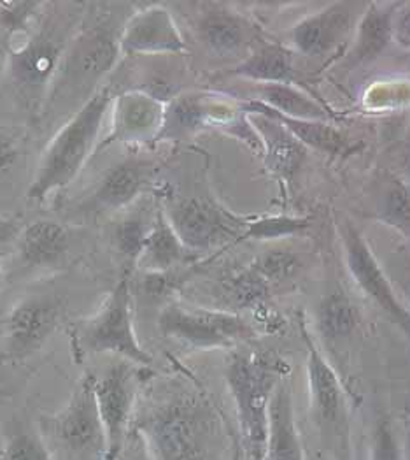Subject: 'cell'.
I'll use <instances>...</instances> for the list:
<instances>
[{
	"mask_svg": "<svg viewBox=\"0 0 410 460\" xmlns=\"http://www.w3.org/2000/svg\"><path fill=\"white\" fill-rule=\"evenodd\" d=\"M132 430L143 439L150 460H230L235 445L209 395L179 380L146 384Z\"/></svg>",
	"mask_w": 410,
	"mask_h": 460,
	"instance_id": "obj_1",
	"label": "cell"
},
{
	"mask_svg": "<svg viewBox=\"0 0 410 460\" xmlns=\"http://www.w3.org/2000/svg\"><path fill=\"white\" fill-rule=\"evenodd\" d=\"M134 4H108L106 11H86L55 75L39 121L46 127L67 121L109 81L121 49L123 25Z\"/></svg>",
	"mask_w": 410,
	"mask_h": 460,
	"instance_id": "obj_2",
	"label": "cell"
},
{
	"mask_svg": "<svg viewBox=\"0 0 410 460\" xmlns=\"http://www.w3.org/2000/svg\"><path fill=\"white\" fill-rule=\"evenodd\" d=\"M88 4H65L64 11H48L38 29L5 55V75L16 101L38 119L48 99L64 53L74 38Z\"/></svg>",
	"mask_w": 410,
	"mask_h": 460,
	"instance_id": "obj_3",
	"label": "cell"
},
{
	"mask_svg": "<svg viewBox=\"0 0 410 460\" xmlns=\"http://www.w3.org/2000/svg\"><path fill=\"white\" fill-rule=\"evenodd\" d=\"M114 88L108 83L77 113L64 121L39 160L27 197L46 200L51 193L69 187L92 155L99 150L100 132L109 115Z\"/></svg>",
	"mask_w": 410,
	"mask_h": 460,
	"instance_id": "obj_4",
	"label": "cell"
},
{
	"mask_svg": "<svg viewBox=\"0 0 410 460\" xmlns=\"http://www.w3.org/2000/svg\"><path fill=\"white\" fill-rule=\"evenodd\" d=\"M281 380L279 362L268 353L233 351L228 357L226 385L237 410L242 450L248 459L265 460L270 399Z\"/></svg>",
	"mask_w": 410,
	"mask_h": 460,
	"instance_id": "obj_5",
	"label": "cell"
},
{
	"mask_svg": "<svg viewBox=\"0 0 410 460\" xmlns=\"http://www.w3.org/2000/svg\"><path fill=\"white\" fill-rule=\"evenodd\" d=\"M71 346L75 362L92 355L111 353L143 367H151L153 357L141 345L134 327L132 276L121 274L106 301L88 318L71 325Z\"/></svg>",
	"mask_w": 410,
	"mask_h": 460,
	"instance_id": "obj_6",
	"label": "cell"
},
{
	"mask_svg": "<svg viewBox=\"0 0 410 460\" xmlns=\"http://www.w3.org/2000/svg\"><path fill=\"white\" fill-rule=\"evenodd\" d=\"M40 441L55 460H106L108 439L95 397V375L84 373L67 401L36 422Z\"/></svg>",
	"mask_w": 410,
	"mask_h": 460,
	"instance_id": "obj_7",
	"label": "cell"
},
{
	"mask_svg": "<svg viewBox=\"0 0 410 460\" xmlns=\"http://www.w3.org/2000/svg\"><path fill=\"white\" fill-rule=\"evenodd\" d=\"M158 331L163 338L191 349L235 348L257 338V329L235 311L183 303L161 307Z\"/></svg>",
	"mask_w": 410,
	"mask_h": 460,
	"instance_id": "obj_8",
	"label": "cell"
},
{
	"mask_svg": "<svg viewBox=\"0 0 410 460\" xmlns=\"http://www.w3.org/2000/svg\"><path fill=\"white\" fill-rule=\"evenodd\" d=\"M163 211L191 255L218 252L240 243L251 222V217L237 215L205 195L176 199Z\"/></svg>",
	"mask_w": 410,
	"mask_h": 460,
	"instance_id": "obj_9",
	"label": "cell"
},
{
	"mask_svg": "<svg viewBox=\"0 0 410 460\" xmlns=\"http://www.w3.org/2000/svg\"><path fill=\"white\" fill-rule=\"evenodd\" d=\"M153 375L151 367L119 358L99 378L95 376V397L108 439L106 460L121 457L126 438L132 430L141 392Z\"/></svg>",
	"mask_w": 410,
	"mask_h": 460,
	"instance_id": "obj_10",
	"label": "cell"
},
{
	"mask_svg": "<svg viewBox=\"0 0 410 460\" xmlns=\"http://www.w3.org/2000/svg\"><path fill=\"white\" fill-rule=\"evenodd\" d=\"M158 167L153 162L126 160L109 167L95 187L71 206V215L77 220H97L126 211L148 190Z\"/></svg>",
	"mask_w": 410,
	"mask_h": 460,
	"instance_id": "obj_11",
	"label": "cell"
},
{
	"mask_svg": "<svg viewBox=\"0 0 410 460\" xmlns=\"http://www.w3.org/2000/svg\"><path fill=\"white\" fill-rule=\"evenodd\" d=\"M65 314V299L46 292L25 297L4 320V355L25 360L38 353L58 331Z\"/></svg>",
	"mask_w": 410,
	"mask_h": 460,
	"instance_id": "obj_12",
	"label": "cell"
},
{
	"mask_svg": "<svg viewBox=\"0 0 410 460\" xmlns=\"http://www.w3.org/2000/svg\"><path fill=\"white\" fill-rule=\"evenodd\" d=\"M344 262L351 278L363 292V296L372 301L395 325L410 340V309L397 296V290L373 255L371 244L360 234V230L345 224L340 232Z\"/></svg>",
	"mask_w": 410,
	"mask_h": 460,
	"instance_id": "obj_13",
	"label": "cell"
},
{
	"mask_svg": "<svg viewBox=\"0 0 410 460\" xmlns=\"http://www.w3.org/2000/svg\"><path fill=\"white\" fill-rule=\"evenodd\" d=\"M244 113V106H237L220 93H179L167 101L165 123L158 141H185L211 127H224L230 132Z\"/></svg>",
	"mask_w": 410,
	"mask_h": 460,
	"instance_id": "obj_14",
	"label": "cell"
},
{
	"mask_svg": "<svg viewBox=\"0 0 410 460\" xmlns=\"http://www.w3.org/2000/svg\"><path fill=\"white\" fill-rule=\"evenodd\" d=\"M167 101L148 90H126L112 99L109 134L100 141L99 150L111 145H148L156 143L165 123Z\"/></svg>",
	"mask_w": 410,
	"mask_h": 460,
	"instance_id": "obj_15",
	"label": "cell"
},
{
	"mask_svg": "<svg viewBox=\"0 0 410 460\" xmlns=\"http://www.w3.org/2000/svg\"><path fill=\"white\" fill-rule=\"evenodd\" d=\"M121 57H156L183 55V38L172 13L161 4H150L130 14L119 38Z\"/></svg>",
	"mask_w": 410,
	"mask_h": 460,
	"instance_id": "obj_16",
	"label": "cell"
},
{
	"mask_svg": "<svg viewBox=\"0 0 410 460\" xmlns=\"http://www.w3.org/2000/svg\"><path fill=\"white\" fill-rule=\"evenodd\" d=\"M358 7L354 2H334L301 18L290 32L295 49L310 58L330 55L354 32L363 13H358Z\"/></svg>",
	"mask_w": 410,
	"mask_h": 460,
	"instance_id": "obj_17",
	"label": "cell"
},
{
	"mask_svg": "<svg viewBox=\"0 0 410 460\" xmlns=\"http://www.w3.org/2000/svg\"><path fill=\"white\" fill-rule=\"evenodd\" d=\"M251 125L260 136L266 169L284 185H292L307 156V148L274 116L265 113L255 101L242 104Z\"/></svg>",
	"mask_w": 410,
	"mask_h": 460,
	"instance_id": "obj_18",
	"label": "cell"
},
{
	"mask_svg": "<svg viewBox=\"0 0 410 460\" xmlns=\"http://www.w3.org/2000/svg\"><path fill=\"white\" fill-rule=\"evenodd\" d=\"M307 346V382L310 392V408L325 425H336L345 417V392L316 341L303 331Z\"/></svg>",
	"mask_w": 410,
	"mask_h": 460,
	"instance_id": "obj_19",
	"label": "cell"
},
{
	"mask_svg": "<svg viewBox=\"0 0 410 460\" xmlns=\"http://www.w3.org/2000/svg\"><path fill=\"white\" fill-rule=\"evenodd\" d=\"M71 248L69 230L57 220L40 218L20 230L16 250L23 268L49 270L60 268Z\"/></svg>",
	"mask_w": 410,
	"mask_h": 460,
	"instance_id": "obj_20",
	"label": "cell"
},
{
	"mask_svg": "<svg viewBox=\"0 0 410 460\" xmlns=\"http://www.w3.org/2000/svg\"><path fill=\"white\" fill-rule=\"evenodd\" d=\"M195 29L200 42L218 57L239 53L253 38V25L222 4H207L205 11L198 14Z\"/></svg>",
	"mask_w": 410,
	"mask_h": 460,
	"instance_id": "obj_21",
	"label": "cell"
},
{
	"mask_svg": "<svg viewBox=\"0 0 410 460\" xmlns=\"http://www.w3.org/2000/svg\"><path fill=\"white\" fill-rule=\"evenodd\" d=\"M265 460H305L288 385H275L268 410Z\"/></svg>",
	"mask_w": 410,
	"mask_h": 460,
	"instance_id": "obj_22",
	"label": "cell"
},
{
	"mask_svg": "<svg viewBox=\"0 0 410 460\" xmlns=\"http://www.w3.org/2000/svg\"><path fill=\"white\" fill-rule=\"evenodd\" d=\"M400 4H369L354 29V44L349 53L351 64H367L379 58L393 42V22Z\"/></svg>",
	"mask_w": 410,
	"mask_h": 460,
	"instance_id": "obj_23",
	"label": "cell"
},
{
	"mask_svg": "<svg viewBox=\"0 0 410 460\" xmlns=\"http://www.w3.org/2000/svg\"><path fill=\"white\" fill-rule=\"evenodd\" d=\"M189 257L193 255L188 252L187 246L170 226L165 211L158 209L146 243L143 246L137 269L144 272L174 270L185 266Z\"/></svg>",
	"mask_w": 410,
	"mask_h": 460,
	"instance_id": "obj_24",
	"label": "cell"
},
{
	"mask_svg": "<svg viewBox=\"0 0 410 460\" xmlns=\"http://www.w3.org/2000/svg\"><path fill=\"white\" fill-rule=\"evenodd\" d=\"M255 84H297L293 55L283 44H261L231 71Z\"/></svg>",
	"mask_w": 410,
	"mask_h": 460,
	"instance_id": "obj_25",
	"label": "cell"
},
{
	"mask_svg": "<svg viewBox=\"0 0 410 460\" xmlns=\"http://www.w3.org/2000/svg\"><path fill=\"white\" fill-rule=\"evenodd\" d=\"M265 113L274 116L283 127H286L305 148H312L319 154L332 155V156H344L353 154L356 146L353 141L330 121H319V119H295L288 116L279 115L272 111L270 108L263 106L258 101H255Z\"/></svg>",
	"mask_w": 410,
	"mask_h": 460,
	"instance_id": "obj_26",
	"label": "cell"
},
{
	"mask_svg": "<svg viewBox=\"0 0 410 460\" xmlns=\"http://www.w3.org/2000/svg\"><path fill=\"white\" fill-rule=\"evenodd\" d=\"M255 93L257 97L253 101H258L279 115L319 121H330L334 118L332 111L300 90L297 84H255Z\"/></svg>",
	"mask_w": 410,
	"mask_h": 460,
	"instance_id": "obj_27",
	"label": "cell"
},
{
	"mask_svg": "<svg viewBox=\"0 0 410 460\" xmlns=\"http://www.w3.org/2000/svg\"><path fill=\"white\" fill-rule=\"evenodd\" d=\"M158 211V209H156ZM154 213L148 211H130L119 218L112 230L114 250L121 261V274H134L137 262L154 222Z\"/></svg>",
	"mask_w": 410,
	"mask_h": 460,
	"instance_id": "obj_28",
	"label": "cell"
},
{
	"mask_svg": "<svg viewBox=\"0 0 410 460\" xmlns=\"http://www.w3.org/2000/svg\"><path fill=\"white\" fill-rule=\"evenodd\" d=\"M270 283L253 266L230 272L222 279V299L230 306L251 309L261 306L270 294Z\"/></svg>",
	"mask_w": 410,
	"mask_h": 460,
	"instance_id": "obj_29",
	"label": "cell"
},
{
	"mask_svg": "<svg viewBox=\"0 0 410 460\" xmlns=\"http://www.w3.org/2000/svg\"><path fill=\"white\" fill-rule=\"evenodd\" d=\"M360 322V311L347 294L332 292L323 297L316 313V323L319 332L328 340L349 336Z\"/></svg>",
	"mask_w": 410,
	"mask_h": 460,
	"instance_id": "obj_30",
	"label": "cell"
},
{
	"mask_svg": "<svg viewBox=\"0 0 410 460\" xmlns=\"http://www.w3.org/2000/svg\"><path fill=\"white\" fill-rule=\"evenodd\" d=\"M377 220L391 229L410 235V183L391 176L382 183L375 204Z\"/></svg>",
	"mask_w": 410,
	"mask_h": 460,
	"instance_id": "obj_31",
	"label": "cell"
},
{
	"mask_svg": "<svg viewBox=\"0 0 410 460\" xmlns=\"http://www.w3.org/2000/svg\"><path fill=\"white\" fill-rule=\"evenodd\" d=\"M48 2H0V29L5 34V39L16 36H31L48 13Z\"/></svg>",
	"mask_w": 410,
	"mask_h": 460,
	"instance_id": "obj_32",
	"label": "cell"
},
{
	"mask_svg": "<svg viewBox=\"0 0 410 460\" xmlns=\"http://www.w3.org/2000/svg\"><path fill=\"white\" fill-rule=\"evenodd\" d=\"M310 227V218L292 217V215H270L251 218L246 232L240 237L242 241H275L286 239L301 234Z\"/></svg>",
	"mask_w": 410,
	"mask_h": 460,
	"instance_id": "obj_33",
	"label": "cell"
},
{
	"mask_svg": "<svg viewBox=\"0 0 410 460\" xmlns=\"http://www.w3.org/2000/svg\"><path fill=\"white\" fill-rule=\"evenodd\" d=\"M5 460H55L39 438L36 427L14 425L2 443V456Z\"/></svg>",
	"mask_w": 410,
	"mask_h": 460,
	"instance_id": "obj_34",
	"label": "cell"
},
{
	"mask_svg": "<svg viewBox=\"0 0 410 460\" xmlns=\"http://www.w3.org/2000/svg\"><path fill=\"white\" fill-rule=\"evenodd\" d=\"M251 266L257 269L270 285H274L293 278L299 272L301 262L293 250L272 248L261 253Z\"/></svg>",
	"mask_w": 410,
	"mask_h": 460,
	"instance_id": "obj_35",
	"label": "cell"
},
{
	"mask_svg": "<svg viewBox=\"0 0 410 460\" xmlns=\"http://www.w3.org/2000/svg\"><path fill=\"white\" fill-rule=\"evenodd\" d=\"M371 460H406L400 439L386 420H380L373 429Z\"/></svg>",
	"mask_w": 410,
	"mask_h": 460,
	"instance_id": "obj_36",
	"label": "cell"
},
{
	"mask_svg": "<svg viewBox=\"0 0 410 460\" xmlns=\"http://www.w3.org/2000/svg\"><path fill=\"white\" fill-rule=\"evenodd\" d=\"M174 270H165V272H143V279H141V292L144 294V297H148L151 301H161L165 297H169L176 287L181 281V276Z\"/></svg>",
	"mask_w": 410,
	"mask_h": 460,
	"instance_id": "obj_37",
	"label": "cell"
},
{
	"mask_svg": "<svg viewBox=\"0 0 410 460\" xmlns=\"http://www.w3.org/2000/svg\"><path fill=\"white\" fill-rule=\"evenodd\" d=\"M22 158V141L9 130L0 128V181Z\"/></svg>",
	"mask_w": 410,
	"mask_h": 460,
	"instance_id": "obj_38",
	"label": "cell"
},
{
	"mask_svg": "<svg viewBox=\"0 0 410 460\" xmlns=\"http://www.w3.org/2000/svg\"><path fill=\"white\" fill-rule=\"evenodd\" d=\"M393 42L410 51V4H400L393 22Z\"/></svg>",
	"mask_w": 410,
	"mask_h": 460,
	"instance_id": "obj_39",
	"label": "cell"
},
{
	"mask_svg": "<svg viewBox=\"0 0 410 460\" xmlns=\"http://www.w3.org/2000/svg\"><path fill=\"white\" fill-rule=\"evenodd\" d=\"M20 230H22V227L18 226V222L14 218H2L0 217V244L16 239Z\"/></svg>",
	"mask_w": 410,
	"mask_h": 460,
	"instance_id": "obj_40",
	"label": "cell"
},
{
	"mask_svg": "<svg viewBox=\"0 0 410 460\" xmlns=\"http://www.w3.org/2000/svg\"><path fill=\"white\" fill-rule=\"evenodd\" d=\"M230 460H244V450H242V447H240L237 441H235V445H233Z\"/></svg>",
	"mask_w": 410,
	"mask_h": 460,
	"instance_id": "obj_41",
	"label": "cell"
},
{
	"mask_svg": "<svg viewBox=\"0 0 410 460\" xmlns=\"http://www.w3.org/2000/svg\"><path fill=\"white\" fill-rule=\"evenodd\" d=\"M7 395H9V390H7L5 386H2V385H0V402H2Z\"/></svg>",
	"mask_w": 410,
	"mask_h": 460,
	"instance_id": "obj_42",
	"label": "cell"
},
{
	"mask_svg": "<svg viewBox=\"0 0 410 460\" xmlns=\"http://www.w3.org/2000/svg\"><path fill=\"white\" fill-rule=\"evenodd\" d=\"M404 292H406V297H407V301H409L410 305V279L406 283V287H404Z\"/></svg>",
	"mask_w": 410,
	"mask_h": 460,
	"instance_id": "obj_43",
	"label": "cell"
},
{
	"mask_svg": "<svg viewBox=\"0 0 410 460\" xmlns=\"http://www.w3.org/2000/svg\"><path fill=\"white\" fill-rule=\"evenodd\" d=\"M404 180H406V181H409L410 183V164L407 165V167H406V174H404Z\"/></svg>",
	"mask_w": 410,
	"mask_h": 460,
	"instance_id": "obj_44",
	"label": "cell"
},
{
	"mask_svg": "<svg viewBox=\"0 0 410 460\" xmlns=\"http://www.w3.org/2000/svg\"><path fill=\"white\" fill-rule=\"evenodd\" d=\"M0 456H2V445H0Z\"/></svg>",
	"mask_w": 410,
	"mask_h": 460,
	"instance_id": "obj_45",
	"label": "cell"
},
{
	"mask_svg": "<svg viewBox=\"0 0 410 460\" xmlns=\"http://www.w3.org/2000/svg\"><path fill=\"white\" fill-rule=\"evenodd\" d=\"M0 279H2V270H0Z\"/></svg>",
	"mask_w": 410,
	"mask_h": 460,
	"instance_id": "obj_46",
	"label": "cell"
}]
</instances>
